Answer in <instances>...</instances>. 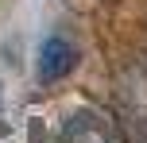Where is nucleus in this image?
<instances>
[{
    "label": "nucleus",
    "instance_id": "nucleus-3",
    "mask_svg": "<svg viewBox=\"0 0 147 143\" xmlns=\"http://www.w3.org/2000/svg\"><path fill=\"white\" fill-rule=\"evenodd\" d=\"M0 116H4V93H0Z\"/></svg>",
    "mask_w": 147,
    "mask_h": 143
},
{
    "label": "nucleus",
    "instance_id": "nucleus-1",
    "mask_svg": "<svg viewBox=\"0 0 147 143\" xmlns=\"http://www.w3.org/2000/svg\"><path fill=\"white\" fill-rule=\"evenodd\" d=\"M58 143H124V136H120L116 120H112L105 108L85 105V108H74L66 116Z\"/></svg>",
    "mask_w": 147,
    "mask_h": 143
},
{
    "label": "nucleus",
    "instance_id": "nucleus-2",
    "mask_svg": "<svg viewBox=\"0 0 147 143\" xmlns=\"http://www.w3.org/2000/svg\"><path fill=\"white\" fill-rule=\"evenodd\" d=\"M78 62H81V50H78V43H74L70 35H47L43 46H39V58H35L39 81L43 85L62 81V77H70L74 70H78Z\"/></svg>",
    "mask_w": 147,
    "mask_h": 143
}]
</instances>
